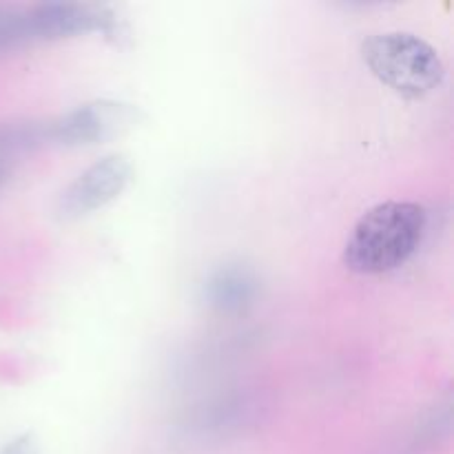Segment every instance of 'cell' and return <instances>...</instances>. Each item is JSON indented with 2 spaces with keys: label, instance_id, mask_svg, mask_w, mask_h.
<instances>
[{
  "label": "cell",
  "instance_id": "cell-5",
  "mask_svg": "<svg viewBox=\"0 0 454 454\" xmlns=\"http://www.w3.org/2000/svg\"><path fill=\"white\" fill-rule=\"evenodd\" d=\"M34 43L74 38L100 31L105 35L120 34V20L105 4L89 3H43L27 7Z\"/></svg>",
  "mask_w": 454,
  "mask_h": 454
},
{
  "label": "cell",
  "instance_id": "cell-3",
  "mask_svg": "<svg viewBox=\"0 0 454 454\" xmlns=\"http://www.w3.org/2000/svg\"><path fill=\"white\" fill-rule=\"evenodd\" d=\"M140 120L133 105L114 100H93L47 122V142L62 146H87L111 140Z\"/></svg>",
  "mask_w": 454,
  "mask_h": 454
},
{
  "label": "cell",
  "instance_id": "cell-2",
  "mask_svg": "<svg viewBox=\"0 0 454 454\" xmlns=\"http://www.w3.org/2000/svg\"><path fill=\"white\" fill-rule=\"evenodd\" d=\"M362 58L381 84L408 100L428 96L446 78V67L437 49L406 31L371 35L362 43Z\"/></svg>",
  "mask_w": 454,
  "mask_h": 454
},
{
  "label": "cell",
  "instance_id": "cell-8",
  "mask_svg": "<svg viewBox=\"0 0 454 454\" xmlns=\"http://www.w3.org/2000/svg\"><path fill=\"white\" fill-rule=\"evenodd\" d=\"M0 454H40L38 439H35L34 433H25L20 434V437L12 439V442L0 450Z\"/></svg>",
  "mask_w": 454,
  "mask_h": 454
},
{
  "label": "cell",
  "instance_id": "cell-9",
  "mask_svg": "<svg viewBox=\"0 0 454 454\" xmlns=\"http://www.w3.org/2000/svg\"><path fill=\"white\" fill-rule=\"evenodd\" d=\"M12 177V160L0 158V186Z\"/></svg>",
  "mask_w": 454,
  "mask_h": 454
},
{
  "label": "cell",
  "instance_id": "cell-7",
  "mask_svg": "<svg viewBox=\"0 0 454 454\" xmlns=\"http://www.w3.org/2000/svg\"><path fill=\"white\" fill-rule=\"evenodd\" d=\"M34 43L27 7H0V51Z\"/></svg>",
  "mask_w": 454,
  "mask_h": 454
},
{
  "label": "cell",
  "instance_id": "cell-1",
  "mask_svg": "<svg viewBox=\"0 0 454 454\" xmlns=\"http://www.w3.org/2000/svg\"><path fill=\"white\" fill-rule=\"evenodd\" d=\"M426 208L415 202H384L364 213L344 248L353 273L380 275L406 264L426 233Z\"/></svg>",
  "mask_w": 454,
  "mask_h": 454
},
{
  "label": "cell",
  "instance_id": "cell-4",
  "mask_svg": "<svg viewBox=\"0 0 454 454\" xmlns=\"http://www.w3.org/2000/svg\"><path fill=\"white\" fill-rule=\"evenodd\" d=\"M133 167L124 155H106L84 168L58 200L56 213L60 220H80L98 208L114 202L131 182Z\"/></svg>",
  "mask_w": 454,
  "mask_h": 454
},
{
  "label": "cell",
  "instance_id": "cell-6",
  "mask_svg": "<svg viewBox=\"0 0 454 454\" xmlns=\"http://www.w3.org/2000/svg\"><path fill=\"white\" fill-rule=\"evenodd\" d=\"M260 291L255 273L244 264H224L204 282V300L220 313H239L253 304Z\"/></svg>",
  "mask_w": 454,
  "mask_h": 454
}]
</instances>
